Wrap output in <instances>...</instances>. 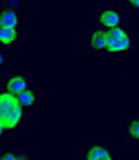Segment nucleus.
Segmentation results:
<instances>
[{"mask_svg":"<svg viewBox=\"0 0 139 160\" xmlns=\"http://www.w3.org/2000/svg\"><path fill=\"white\" fill-rule=\"evenodd\" d=\"M85 158L88 160H111L113 156H111V152L107 148L102 145H95L86 152Z\"/></svg>","mask_w":139,"mask_h":160,"instance_id":"nucleus-7","label":"nucleus"},{"mask_svg":"<svg viewBox=\"0 0 139 160\" xmlns=\"http://www.w3.org/2000/svg\"><path fill=\"white\" fill-rule=\"evenodd\" d=\"M20 24V17L14 8H6L0 13V27H8V28H17Z\"/></svg>","mask_w":139,"mask_h":160,"instance_id":"nucleus-4","label":"nucleus"},{"mask_svg":"<svg viewBox=\"0 0 139 160\" xmlns=\"http://www.w3.org/2000/svg\"><path fill=\"white\" fill-rule=\"evenodd\" d=\"M97 22L106 29L116 28V27H120L121 15H120V13L117 10H114V8H104V10H102L100 14H99Z\"/></svg>","mask_w":139,"mask_h":160,"instance_id":"nucleus-3","label":"nucleus"},{"mask_svg":"<svg viewBox=\"0 0 139 160\" xmlns=\"http://www.w3.org/2000/svg\"><path fill=\"white\" fill-rule=\"evenodd\" d=\"M128 135L135 141H139V118H135L128 125Z\"/></svg>","mask_w":139,"mask_h":160,"instance_id":"nucleus-10","label":"nucleus"},{"mask_svg":"<svg viewBox=\"0 0 139 160\" xmlns=\"http://www.w3.org/2000/svg\"><path fill=\"white\" fill-rule=\"evenodd\" d=\"M106 45H107L106 31L104 29L93 31L91 35V48L95 52H102V50H106Z\"/></svg>","mask_w":139,"mask_h":160,"instance_id":"nucleus-6","label":"nucleus"},{"mask_svg":"<svg viewBox=\"0 0 139 160\" xmlns=\"http://www.w3.org/2000/svg\"><path fill=\"white\" fill-rule=\"evenodd\" d=\"M18 6H20V2H18V0H8V7L10 8H17Z\"/></svg>","mask_w":139,"mask_h":160,"instance_id":"nucleus-12","label":"nucleus"},{"mask_svg":"<svg viewBox=\"0 0 139 160\" xmlns=\"http://www.w3.org/2000/svg\"><path fill=\"white\" fill-rule=\"evenodd\" d=\"M128 3L134 8H138V10H139V0H128Z\"/></svg>","mask_w":139,"mask_h":160,"instance_id":"nucleus-13","label":"nucleus"},{"mask_svg":"<svg viewBox=\"0 0 139 160\" xmlns=\"http://www.w3.org/2000/svg\"><path fill=\"white\" fill-rule=\"evenodd\" d=\"M4 131H6V127H4V125H3V122L0 121V137H2V135L4 134Z\"/></svg>","mask_w":139,"mask_h":160,"instance_id":"nucleus-15","label":"nucleus"},{"mask_svg":"<svg viewBox=\"0 0 139 160\" xmlns=\"http://www.w3.org/2000/svg\"><path fill=\"white\" fill-rule=\"evenodd\" d=\"M24 118V107L20 106L17 96L10 92L0 93V121L6 130H14Z\"/></svg>","mask_w":139,"mask_h":160,"instance_id":"nucleus-1","label":"nucleus"},{"mask_svg":"<svg viewBox=\"0 0 139 160\" xmlns=\"http://www.w3.org/2000/svg\"><path fill=\"white\" fill-rule=\"evenodd\" d=\"M28 88V82L22 75H14L6 82V91L13 95H18L20 92L25 91Z\"/></svg>","mask_w":139,"mask_h":160,"instance_id":"nucleus-5","label":"nucleus"},{"mask_svg":"<svg viewBox=\"0 0 139 160\" xmlns=\"http://www.w3.org/2000/svg\"><path fill=\"white\" fill-rule=\"evenodd\" d=\"M18 38L17 28H8V27H0V43L3 46H11L15 43Z\"/></svg>","mask_w":139,"mask_h":160,"instance_id":"nucleus-8","label":"nucleus"},{"mask_svg":"<svg viewBox=\"0 0 139 160\" xmlns=\"http://www.w3.org/2000/svg\"><path fill=\"white\" fill-rule=\"evenodd\" d=\"M107 45L106 50L109 53H124L131 48V38L125 29L116 27V28L106 29Z\"/></svg>","mask_w":139,"mask_h":160,"instance_id":"nucleus-2","label":"nucleus"},{"mask_svg":"<svg viewBox=\"0 0 139 160\" xmlns=\"http://www.w3.org/2000/svg\"><path fill=\"white\" fill-rule=\"evenodd\" d=\"M4 61H6V56H4V53L3 52H0V67L4 64Z\"/></svg>","mask_w":139,"mask_h":160,"instance_id":"nucleus-14","label":"nucleus"},{"mask_svg":"<svg viewBox=\"0 0 139 160\" xmlns=\"http://www.w3.org/2000/svg\"><path fill=\"white\" fill-rule=\"evenodd\" d=\"M15 96H17V100H18V103H20V106L24 107V109H28V107L33 106L36 102V93L28 88L25 91L20 92L18 95H15Z\"/></svg>","mask_w":139,"mask_h":160,"instance_id":"nucleus-9","label":"nucleus"},{"mask_svg":"<svg viewBox=\"0 0 139 160\" xmlns=\"http://www.w3.org/2000/svg\"><path fill=\"white\" fill-rule=\"evenodd\" d=\"M0 159L2 160H18V156L14 152H3L0 155Z\"/></svg>","mask_w":139,"mask_h":160,"instance_id":"nucleus-11","label":"nucleus"}]
</instances>
